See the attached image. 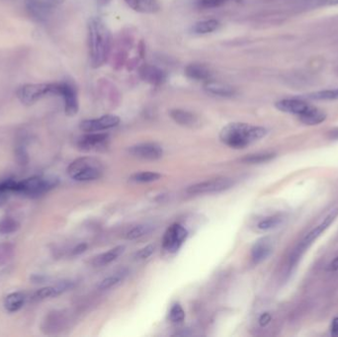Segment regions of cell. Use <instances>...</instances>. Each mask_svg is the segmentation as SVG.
<instances>
[{
  "mask_svg": "<svg viewBox=\"0 0 338 337\" xmlns=\"http://www.w3.org/2000/svg\"><path fill=\"white\" fill-rule=\"evenodd\" d=\"M112 44L111 33L104 21L93 17L88 22V46L91 67H102L108 60Z\"/></svg>",
  "mask_w": 338,
  "mask_h": 337,
  "instance_id": "obj_1",
  "label": "cell"
},
{
  "mask_svg": "<svg viewBox=\"0 0 338 337\" xmlns=\"http://www.w3.org/2000/svg\"><path fill=\"white\" fill-rule=\"evenodd\" d=\"M266 135L267 130L263 127L246 123H230L222 129L220 139L231 149L240 150L261 139Z\"/></svg>",
  "mask_w": 338,
  "mask_h": 337,
  "instance_id": "obj_2",
  "label": "cell"
},
{
  "mask_svg": "<svg viewBox=\"0 0 338 337\" xmlns=\"http://www.w3.org/2000/svg\"><path fill=\"white\" fill-rule=\"evenodd\" d=\"M67 171L70 178L78 182H86L99 179L102 176L103 167L98 159L83 157L72 161Z\"/></svg>",
  "mask_w": 338,
  "mask_h": 337,
  "instance_id": "obj_3",
  "label": "cell"
},
{
  "mask_svg": "<svg viewBox=\"0 0 338 337\" xmlns=\"http://www.w3.org/2000/svg\"><path fill=\"white\" fill-rule=\"evenodd\" d=\"M59 184L56 177L32 176L17 181L15 185V194H21L29 197H38L47 193Z\"/></svg>",
  "mask_w": 338,
  "mask_h": 337,
  "instance_id": "obj_4",
  "label": "cell"
},
{
  "mask_svg": "<svg viewBox=\"0 0 338 337\" xmlns=\"http://www.w3.org/2000/svg\"><path fill=\"white\" fill-rule=\"evenodd\" d=\"M16 94L22 104L31 106L47 96H57L58 82L27 83L20 86Z\"/></svg>",
  "mask_w": 338,
  "mask_h": 337,
  "instance_id": "obj_5",
  "label": "cell"
},
{
  "mask_svg": "<svg viewBox=\"0 0 338 337\" xmlns=\"http://www.w3.org/2000/svg\"><path fill=\"white\" fill-rule=\"evenodd\" d=\"M338 216V209H335V210H332L321 222L319 225H316L315 228H313L305 237L304 239L302 240V243L300 244L299 248L298 249L295 251L294 255H295V258L294 259H298L300 258V256L303 254V252L309 248L316 239H317L322 232H324L330 225H332V223L335 221V219L337 218Z\"/></svg>",
  "mask_w": 338,
  "mask_h": 337,
  "instance_id": "obj_6",
  "label": "cell"
},
{
  "mask_svg": "<svg viewBox=\"0 0 338 337\" xmlns=\"http://www.w3.org/2000/svg\"><path fill=\"white\" fill-rule=\"evenodd\" d=\"M64 99L65 112L68 117L75 116L79 110L78 94L75 85L70 81L58 82V94Z\"/></svg>",
  "mask_w": 338,
  "mask_h": 337,
  "instance_id": "obj_7",
  "label": "cell"
},
{
  "mask_svg": "<svg viewBox=\"0 0 338 337\" xmlns=\"http://www.w3.org/2000/svg\"><path fill=\"white\" fill-rule=\"evenodd\" d=\"M188 237L187 229L180 224L170 225L164 233L162 245L163 248L169 253H175Z\"/></svg>",
  "mask_w": 338,
  "mask_h": 337,
  "instance_id": "obj_8",
  "label": "cell"
},
{
  "mask_svg": "<svg viewBox=\"0 0 338 337\" xmlns=\"http://www.w3.org/2000/svg\"><path fill=\"white\" fill-rule=\"evenodd\" d=\"M232 185L233 181L230 178H217L191 185L187 188L186 191L191 195L219 193L228 190L229 188L232 187Z\"/></svg>",
  "mask_w": 338,
  "mask_h": 337,
  "instance_id": "obj_9",
  "label": "cell"
},
{
  "mask_svg": "<svg viewBox=\"0 0 338 337\" xmlns=\"http://www.w3.org/2000/svg\"><path fill=\"white\" fill-rule=\"evenodd\" d=\"M120 124V118L116 115H104L97 119L84 120L80 123L79 128L85 133H96L115 128Z\"/></svg>",
  "mask_w": 338,
  "mask_h": 337,
  "instance_id": "obj_10",
  "label": "cell"
},
{
  "mask_svg": "<svg viewBox=\"0 0 338 337\" xmlns=\"http://www.w3.org/2000/svg\"><path fill=\"white\" fill-rule=\"evenodd\" d=\"M109 135L102 133H87L80 136L77 140V148L84 153L96 152L105 147Z\"/></svg>",
  "mask_w": 338,
  "mask_h": 337,
  "instance_id": "obj_11",
  "label": "cell"
},
{
  "mask_svg": "<svg viewBox=\"0 0 338 337\" xmlns=\"http://www.w3.org/2000/svg\"><path fill=\"white\" fill-rule=\"evenodd\" d=\"M64 2L65 0H25L27 9L36 17H45Z\"/></svg>",
  "mask_w": 338,
  "mask_h": 337,
  "instance_id": "obj_12",
  "label": "cell"
},
{
  "mask_svg": "<svg viewBox=\"0 0 338 337\" xmlns=\"http://www.w3.org/2000/svg\"><path fill=\"white\" fill-rule=\"evenodd\" d=\"M128 152L131 156L144 160H158L163 156V150L160 146L150 142L131 147Z\"/></svg>",
  "mask_w": 338,
  "mask_h": 337,
  "instance_id": "obj_13",
  "label": "cell"
},
{
  "mask_svg": "<svg viewBox=\"0 0 338 337\" xmlns=\"http://www.w3.org/2000/svg\"><path fill=\"white\" fill-rule=\"evenodd\" d=\"M138 75L142 81L154 86L162 85L167 78L164 70L153 65H142L138 68Z\"/></svg>",
  "mask_w": 338,
  "mask_h": 337,
  "instance_id": "obj_14",
  "label": "cell"
},
{
  "mask_svg": "<svg viewBox=\"0 0 338 337\" xmlns=\"http://www.w3.org/2000/svg\"><path fill=\"white\" fill-rule=\"evenodd\" d=\"M72 287H73L72 282L63 281V282L58 283L55 286H47V287H44V288L40 289L39 291H37L34 294L33 299L36 300V301H42V300L50 299V298H56V297L62 295L63 293L67 292Z\"/></svg>",
  "mask_w": 338,
  "mask_h": 337,
  "instance_id": "obj_15",
  "label": "cell"
},
{
  "mask_svg": "<svg viewBox=\"0 0 338 337\" xmlns=\"http://www.w3.org/2000/svg\"><path fill=\"white\" fill-rule=\"evenodd\" d=\"M275 106L281 112L293 114L297 115L298 117L304 114L311 107L310 104L299 99H283L278 101Z\"/></svg>",
  "mask_w": 338,
  "mask_h": 337,
  "instance_id": "obj_16",
  "label": "cell"
},
{
  "mask_svg": "<svg viewBox=\"0 0 338 337\" xmlns=\"http://www.w3.org/2000/svg\"><path fill=\"white\" fill-rule=\"evenodd\" d=\"M272 242L268 237L259 239L251 249V258L254 263H260L269 257L272 253Z\"/></svg>",
  "mask_w": 338,
  "mask_h": 337,
  "instance_id": "obj_17",
  "label": "cell"
},
{
  "mask_svg": "<svg viewBox=\"0 0 338 337\" xmlns=\"http://www.w3.org/2000/svg\"><path fill=\"white\" fill-rule=\"evenodd\" d=\"M171 119L180 125L182 127L187 128H195L199 125L198 117L193 113L182 110V109H173L169 112Z\"/></svg>",
  "mask_w": 338,
  "mask_h": 337,
  "instance_id": "obj_18",
  "label": "cell"
},
{
  "mask_svg": "<svg viewBox=\"0 0 338 337\" xmlns=\"http://www.w3.org/2000/svg\"><path fill=\"white\" fill-rule=\"evenodd\" d=\"M126 3L136 12L154 14L160 10L158 0H125Z\"/></svg>",
  "mask_w": 338,
  "mask_h": 337,
  "instance_id": "obj_19",
  "label": "cell"
},
{
  "mask_svg": "<svg viewBox=\"0 0 338 337\" xmlns=\"http://www.w3.org/2000/svg\"><path fill=\"white\" fill-rule=\"evenodd\" d=\"M185 74L188 78L195 81H209L212 73L210 69L201 64H191L185 68Z\"/></svg>",
  "mask_w": 338,
  "mask_h": 337,
  "instance_id": "obj_20",
  "label": "cell"
},
{
  "mask_svg": "<svg viewBox=\"0 0 338 337\" xmlns=\"http://www.w3.org/2000/svg\"><path fill=\"white\" fill-rule=\"evenodd\" d=\"M204 87L206 91L209 92L210 94L220 96V97H231L235 94V89L232 86L223 83V82H216V81L209 80L205 82Z\"/></svg>",
  "mask_w": 338,
  "mask_h": 337,
  "instance_id": "obj_21",
  "label": "cell"
},
{
  "mask_svg": "<svg viewBox=\"0 0 338 337\" xmlns=\"http://www.w3.org/2000/svg\"><path fill=\"white\" fill-rule=\"evenodd\" d=\"M299 119L305 125L315 126L325 121L326 114L311 105V107L306 112L299 116Z\"/></svg>",
  "mask_w": 338,
  "mask_h": 337,
  "instance_id": "obj_22",
  "label": "cell"
},
{
  "mask_svg": "<svg viewBox=\"0 0 338 337\" xmlns=\"http://www.w3.org/2000/svg\"><path fill=\"white\" fill-rule=\"evenodd\" d=\"M26 302V297L21 292H14L9 294L4 299V308L9 313L18 312Z\"/></svg>",
  "mask_w": 338,
  "mask_h": 337,
  "instance_id": "obj_23",
  "label": "cell"
},
{
  "mask_svg": "<svg viewBox=\"0 0 338 337\" xmlns=\"http://www.w3.org/2000/svg\"><path fill=\"white\" fill-rule=\"evenodd\" d=\"M125 250V247L124 246H119L116 248L110 249L109 251L102 253L100 255H98L97 257H95L92 261V264L94 266H104L107 265L109 263H111L113 261H115Z\"/></svg>",
  "mask_w": 338,
  "mask_h": 337,
  "instance_id": "obj_24",
  "label": "cell"
},
{
  "mask_svg": "<svg viewBox=\"0 0 338 337\" xmlns=\"http://www.w3.org/2000/svg\"><path fill=\"white\" fill-rule=\"evenodd\" d=\"M127 275H128V270L122 269L121 271L115 273L112 276H109V277L105 278L104 280H102L100 282V284L98 285V289L103 291V290H108L112 287H115L116 285L121 283L126 278Z\"/></svg>",
  "mask_w": 338,
  "mask_h": 337,
  "instance_id": "obj_25",
  "label": "cell"
},
{
  "mask_svg": "<svg viewBox=\"0 0 338 337\" xmlns=\"http://www.w3.org/2000/svg\"><path fill=\"white\" fill-rule=\"evenodd\" d=\"M220 27V22L215 19L204 20L200 22L195 23L192 26V32L195 34H209L216 31Z\"/></svg>",
  "mask_w": 338,
  "mask_h": 337,
  "instance_id": "obj_26",
  "label": "cell"
},
{
  "mask_svg": "<svg viewBox=\"0 0 338 337\" xmlns=\"http://www.w3.org/2000/svg\"><path fill=\"white\" fill-rule=\"evenodd\" d=\"M283 222H284V217L282 215H274L260 221L257 225V227L260 230H270L280 226L283 224Z\"/></svg>",
  "mask_w": 338,
  "mask_h": 337,
  "instance_id": "obj_27",
  "label": "cell"
},
{
  "mask_svg": "<svg viewBox=\"0 0 338 337\" xmlns=\"http://www.w3.org/2000/svg\"><path fill=\"white\" fill-rule=\"evenodd\" d=\"M16 180L6 179L0 182V204L5 202L11 194H15Z\"/></svg>",
  "mask_w": 338,
  "mask_h": 337,
  "instance_id": "obj_28",
  "label": "cell"
},
{
  "mask_svg": "<svg viewBox=\"0 0 338 337\" xmlns=\"http://www.w3.org/2000/svg\"><path fill=\"white\" fill-rule=\"evenodd\" d=\"M275 158V154L272 153H261V154H253V155H248L245 158H242L240 160L245 163H249V164H258V163H263L267 162L271 159Z\"/></svg>",
  "mask_w": 338,
  "mask_h": 337,
  "instance_id": "obj_29",
  "label": "cell"
},
{
  "mask_svg": "<svg viewBox=\"0 0 338 337\" xmlns=\"http://www.w3.org/2000/svg\"><path fill=\"white\" fill-rule=\"evenodd\" d=\"M239 0H196V6L200 9H216L229 2H238Z\"/></svg>",
  "mask_w": 338,
  "mask_h": 337,
  "instance_id": "obj_30",
  "label": "cell"
},
{
  "mask_svg": "<svg viewBox=\"0 0 338 337\" xmlns=\"http://www.w3.org/2000/svg\"><path fill=\"white\" fill-rule=\"evenodd\" d=\"M19 223L12 218H4L0 221V233L1 234H10L15 232L19 228Z\"/></svg>",
  "mask_w": 338,
  "mask_h": 337,
  "instance_id": "obj_31",
  "label": "cell"
},
{
  "mask_svg": "<svg viewBox=\"0 0 338 337\" xmlns=\"http://www.w3.org/2000/svg\"><path fill=\"white\" fill-rule=\"evenodd\" d=\"M161 175L158 172H151V171H143V172H138L135 173L134 175L131 176V180L137 183H148V182H153L160 179Z\"/></svg>",
  "mask_w": 338,
  "mask_h": 337,
  "instance_id": "obj_32",
  "label": "cell"
},
{
  "mask_svg": "<svg viewBox=\"0 0 338 337\" xmlns=\"http://www.w3.org/2000/svg\"><path fill=\"white\" fill-rule=\"evenodd\" d=\"M151 230V226L146 225H139L134 226L126 233V238L129 240H134L147 234Z\"/></svg>",
  "mask_w": 338,
  "mask_h": 337,
  "instance_id": "obj_33",
  "label": "cell"
},
{
  "mask_svg": "<svg viewBox=\"0 0 338 337\" xmlns=\"http://www.w3.org/2000/svg\"><path fill=\"white\" fill-rule=\"evenodd\" d=\"M310 98L315 100H338V88L334 90L318 91L311 94Z\"/></svg>",
  "mask_w": 338,
  "mask_h": 337,
  "instance_id": "obj_34",
  "label": "cell"
},
{
  "mask_svg": "<svg viewBox=\"0 0 338 337\" xmlns=\"http://www.w3.org/2000/svg\"><path fill=\"white\" fill-rule=\"evenodd\" d=\"M169 318L172 322H181L185 318V312L180 305H174L169 314Z\"/></svg>",
  "mask_w": 338,
  "mask_h": 337,
  "instance_id": "obj_35",
  "label": "cell"
},
{
  "mask_svg": "<svg viewBox=\"0 0 338 337\" xmlns=\"http://www.w3.org/2000/svg\"><path fill=\"white\" fill-rule=\"evenodd\" d=\"M154 252H155L154 246H147L146 248H141L136 252L135 258L138 260H143V259L149 258Z\"/></svg>",
  "mask_w": 338,
  "mask_h": 337,
  "instance_id": "obj_36",
  "label": "cell"
},
{
  "mask_svg": "<svg viewBox=\"0 0 338 337\" xmlns=\"http://www.w3.org/2000/svg\"><path fill=\"white\" fill-rule=\"evenodd\" d=\"M271 315L269 314V313H264V314H262V315H260V317H259V324L261 325V326H266L269 322L271 321Z\"/></svg>",
  "mask_w": 338,
  "mask_h": 337,
  "instance_id": "obj_37",
  "label": "cell"
},
{
  "mask_svg": "<svg viewBox=\"0 0 338 337\" xmlns=\"http://www.w3.org/2000/svg\"><path fill=\"white\" fill-rule=\"evenodd\" d=\"M312 1H314L316 5H320V6L338 5V0H312Z\"/></svg>",
  "mask_w": 338,
  "mask_h": 337,
  "instance_id": "obj_38",
  "label": "cell"
},
{
  "mask_svg": "<svg viewBox=\"0 0 338 337\" xmlns=\"http://www.w3.org/2000/svg\"><path fill=\"white\" fill-rule=\"evenodd\" d=\"M86 248H87V245L86 244H80V245H78L76 248L72 250V254L73 255L81 254L82 252H84L86 250Z\"/></svg>",
  "mask_w": 338,
  "mask_h": 337,
  "instance_id": "obj_39",
  "label": "cell"
},
{
  "mask_svg": "<svg viewBox=\"0 0 338 337\" xmlns=\"http://www.w3.org/2000/svg\"><path fill=\"white\" fill-rule=\"evenodd\" d=\"M327 270L330 271V272H334V271H337L338 270V256L335 257L327 266Z\"/></svg>",
  "mask_w": 338,
  "mask_h": 337,
  "instance_id": "obj_40",
  "label": "cell"
},
{
  "mask_svg": "<svg viewBox=\"0 0 338 337\" xmlns=\"http://www.w3.org/2000/svg\"><path fill=\"white\" fill-rule=\"evenodd\" d=\"M331 333L333 335H337L338 334V317H335L332 320V323H331Z\"/></svg>",
  "mask_w": 338,
  "mask_h": 337,
  "instance_id": "obj_41",
  "label": "cell"
},
{
  "mask_svg": "<svg viewBox=\"0 0 338 337\" xmlns=\"http://www.w3.org/2000/svg\"><path fill=\"white\" fill-rule=\"evenodd\" d=\"M332 135H333V136H334V137H336V138H338V130H336V131H334Z\"/></svg>",
  "mask_w": 338,
  "mask_h": 337,
  "instance_id": "obj_42",
  "label": "cell"
}]
</instances>
